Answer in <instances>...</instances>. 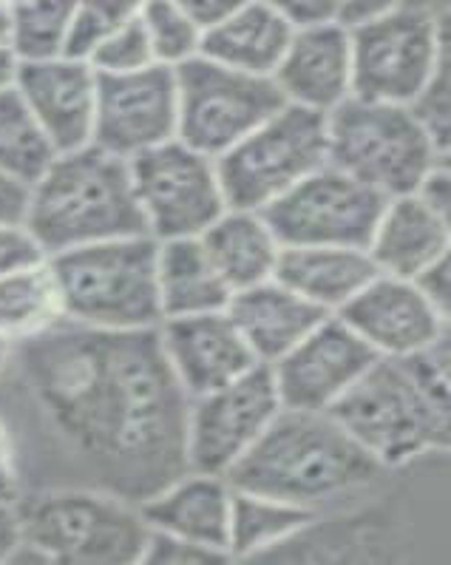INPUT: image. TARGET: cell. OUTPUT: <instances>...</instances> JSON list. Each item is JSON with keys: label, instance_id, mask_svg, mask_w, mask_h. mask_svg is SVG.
Here are the masks:
<instances>
[{"label": "cell", "instance_id": "cell-13", "mask_svg": "<svg viewBox=\"0 0 451 565\" xmlns=\"http://www.w3.org/2000/svg\"><path fill=\"white\" fill-rule=\"evenodd\" d=\"M384 196L326 162L307 180L267 205L265 220L284 245L366 247Z\"/></svg>", "mask_w": 451, "mask_h": 565}, {"label": "cell", "instance_id": "cell-32", "mask_svg": "<svg viewBox=\"0 0 451 565\" xmlns=\"http://www.w3.org/2000/svg\"><path fill=\"white\" fill-rule=\"evenodd\" d=\"M146 0H77L66 54L86 61L92 49L140 14Z\"/></svg>", "mask_w": 451, "mask_h": 565}, {"label": "cell", "instance_id": "cell-6", "mask_svg": "<svg viewBox=\"0 0 451 565\" xmlns=\"http://www.w3.org/2000/svg\"><path fill=\"white\" fill-rule=\"evenodd\" d=\"M326 162L384 200L418 191L449 153L431 140L409 106L346 97L326 114Z\"/></svg>", "mask_w": 451, "mask_h": 565}, {"label": "cell", "instance_id": "cell-30", "mask_svg": "<svg viewBox=\"0 0 451 565\" xmlns=\"http://www.w3.org/2000/svg\"><path fill=\"white\" fill-rule=\"evenodd\" d=\"M54 148L32 117L14 83L0 88V173L32 185L54 160Z\"/></svg>", "mask_w": 451, "mask_h": 565}, {"label": "cell", "instance_id": "cell-10", "mask_svg": "<svg viewBox=\"0 0 451 565\" xmlns=\"http://www.w3.org/2000/svg\"><path fill=\"white\" fill-rule=\"evenodd\" d=\"M180 122L176 137L211 160H219L241 137L284 106L272 77L227 68L196 54L173 68Z\"/></svg>", "mask_w": 451, "mask_h": 565}, {"label": "cell", "instance_id": "cell-29", "mask_svg": "<svg viewBox=\"0 0 451 565\" xmlns=\"http://www.w3.org/2000/svg\"><path fill=\"white\" fill-rule=\"evenodd\" d=\"M7 46L18 63L66 54L77 0H9Z\"/></svg>", "mask_w": 451, "mask_h": 565}, {"label": "cell", "instance_id": "cell-19", "mask_svg": "<svg viewBox=\"0 0 451 565\" xmlns=\"http://www.w3.org/2000/svg\"><path fill=\"white\" fill-rule=\"evenodd\" d=\"M272 83L290 106L330 114L352 97V43L341 23L292 29L272 72Z\"/></svg>", "mask_w": 451, "mask_h": 565}, {"label": "cell", "instance_id": "cell-4", "mask_svg": "<svg viewBox=\"0 0 451 565\" xmlns=\"http://www.w3.org/2000/svg\"><path fill=\"white\" fill-rule=\"evenodd\" d=\"M21 543L9 563L133 565L148 523L140 505L97 489H34L18 500Z\"/></svg>", "mask_w": 451, "mask_h": 565}, {"label": "cell", "instance_id": "cell-36", "mask_svg": "<svg viewBox=\"0 0 451 565\" xmlns=\"http://www.w3.org/2000/svg\"><path fill=\"white\" fill-rule=\"evenodd\" d=\"M142 565H205V563H230L225 554L205 548V545L187 543L182 537H171L162 532H148Z\"/></svg>", "mask_w": 451, "mask_h": 565}, {"label": "cell", "instance_id": "cell-7", "mask_svg": "<svg viewBox=\"0 0 451 565\" xmlns=\"http://www.w3.org/2000/svg\"><path fill=\"white\" fill-rule=\"evenodd\" d=\"M330 415L384 469H400L429 452H449L451 418L426 404L406 366L375 359L332 404Z\"/></svg>", "mask_w": 451, "mask_h": 565}, {"label": "cell", "instance_id": "cell-35", "mask_svg": "<svg viewBox=\"0 0 451 565\" xmlns=\"http://www.w3.org/2000/svg\"><path fill=\"white\" fill-rule=\"evenodd\" d=\"M411 114L423 122L426 131L431 134V140L438 142L445 153H449V137H451V94H449V61L438 66V72L431 74V81L426 83L423 92L409 103Z\"/></svg>", "mask_w": 451, "mask_h": 565}, {"label": "cell", "instance_id": "cell-17", "mask_svg": "<svg viewBox=\"0 0 451 565\" xmlns=\"http://www.w3.org/2000/svg\"><path fill=\"white\" fill-rule=\"evenodd\" d=\"M14 88L54 151L66 153L92 146L97 108V72L92 63L72 54L18 63Z\"/></svg>", "mask_w": 451, "mask_h": 565}, {"label": "cell", "instance_id": "cell-44", "mask_svg": "<svg viewBox=\"0 0 451 565\" xmlns=\"http://www.w3.org/2000/svg\"><path fill=\"white\" fill-rule=\"evenodd\" d=\"M29 188L0 173V225H21L26 216Z\"/></svg>", "mask_w": 451, "mask_h": 565}, {"label": "cell", "instance_id": "cell-25", "mask_svg": "<svg viewBox=\"0 0 451 565\" xmlns=\"http://www.w3.org/2000/svg\"><path fill=\"white\" fill-rule=\"evenodd\" d=\"M200 239L230 294L276 276L281 242L276 239L261 211L227 207Z\"/></svg>", "mask_w": 451, "mask_h": 565}, {"label": "cell", "instance_id": "cell-34", "mask_svg": "<svg viewBox=\"0 0 451 565\" xmlns=\"http://www.w3.org/2000/svg\"><path fill=\"white\" fill-rule=\"evenodd\" d=\"M451 344L449 335H443L440 341H434L431 347L420 350V353L409 355V359H400V364L406 366L409 379L415 381L418 393L423 395L426 404L434 409L443 418H451Z\"/></svg>", "mask_w": 451, "mask_h": 565}, {"label": "cell", "instance_id": "cell-47", "mask_svg": "<svg viewBox=\"0 0 451 565\" xmlns=\"http://www.w3.org/2000/svg\"><path fill=\"white\" fill-rule=\"evenodd\" d=\"M415 7H423L429 12H438V14H449V0H409Z\"/></svg>", "mask_w": 451, "mask_h": 565}, {"label": "cell", "instance_id": "cell-39", "mask_svg": "<svg viewBox=\"0 0 451 565\" xmlns=\"http://www.w3.org/2000/svg\"><path fill=\"white\" fill-rule=\"evenodd\" d=\"M415 285H418L420 294L438 307L440 313L451 316V256L434 262L431 267H426L420 276H415Z\"/></svg>", "mask_w": 451, "mask_h": 565}, {"label": "cell", "instance_id": "cell-1", "mask_svg": "<svg viewBox=\"0 0 451 565\" xmlns=\"http://www.w3.org/2000/svg\"><path fill=\"white\" fill-rule=\"evenodd\" d=\"M187 401L157 330L63 319L9 347L0 373L23 492L97 489L142 505L187 472Z\"/></svg>", "mask_w": 451, "mask_h": 565}, {"label": "cell", "instance_id": "cell-16", "mask_svg": "<svg viewBox=\"0 0 451 565\" xmlns=\"http://www.w3.org/2000/svg\"><path fill=\"white\" fill-rule=\"evenodd\" d=\"M339 316L378 359H409L443 335L451 316L440 313L411 279L378 273Z\"/></svg>", "mask_w": 451, "mask_h": 565}, {"label": "cell", "instance_id": "cell-31", "mask_svg": "<svg viewBox=\"0 0 451 565\" xmlns=\"http://www.w3.org/2000/svg\"><path fill=\"white\" fill-rule=\"evenodd\" d=\"M142 29L151 43L153 61L176 68L202 52V32L173 0H146L140 9Z\"/></svg>", "mask_w": 451, "mask_h": 565}, {"label": "cell", "instance_id": "cell-46", "mask_svg": "<svg viewBox=\"0 0 451 565\" xmlns=\"http://www.w3.org/2000/svg\"><path fill=\"white\" fill-rule=\"evenodd\" d=\"M14 74H18V57L12 54V49L0 43V88L12 86Z\"/></svg>", "mask_w": 451, "mask_h": 565}, {"label": "cell", "instance_id": "cell-43", "mask_svg": "<svg viewBox=\"0 0 451 565\" xmlns=\"http://www.w3.org/2000/svg\"><path fill=\"white\" fill-rule=\"evenodd\" d=\"M23 494L21 475H18V463H14V449L12 438H9V429L0 418V500H9V503H18Z\"/></svg>", "mask_w": 451, "mask_h": 565}, {"label": "cell", "instance_id": "cell-38", "mask_svg": "<svg viewBox=\"0 0 451 565\" xmlns=\"http://www.w3.org/2000/svg\"><path fill=\"white\" fill-rule=\"evenodd\" d=\"M41 259H46V253L41 250L23 222L21 225H0V276Z\"/></svg>", "mask_w": 451, "mask_h": 565}, {"label": "cell", "instance_id": "cell-8", "mask_svg": "<svg viewBox=\"0 0 451 565\" xmlns=\"http://www.w3.org/2000/svg\"><path fill=\"white\" fill-rule=\"evenodd\" d=\"M326 166V114L284 106L216 160L227 207L265 211Z\"/></svg>", "mask_w": 451, "mask_h": 565}, {"label": "cell", "instance_id": "cell-12", "mask_svg": "<svg viewBox=\"0 0 451 565\" xmlns=\"http://www.w3.org/2000/svg\"><path fill=\"white\" fill-rule=\"evenodd\" d=\"M281 409L279 390L265 364L213 393L191 398L185 426L187 469L227 478Z\"/></svg>", "mask_w": 451, "mask_h": 565}, {"label": "cell", "instance_id": "cell-45", "mask_svg": "<svg viewBox=\"0 0 451 565\" xmlns=\"http://www.w3.org/2000/svg\"><path fill=\"white\" fill-rule=\"evenodd\" d=\"M21 543V520H18V503L0 500V565L9 563L14 545Z\"/></svg>", "mask_w": 451, "mask_h": 565}, {"label": "cell", "instance_id": "cell-22", "mask_svg": "<svg viewBox=\"0 0 451 565\" xmlns=\"http://www.w3.org/2000/svg\"><path fill=\"white\" fill-rule=\"evenodd\" d=\"M225 310L253 355L265 366L290 353L292 347L330 316L312 301L292 294L279 279H267L233 294Z\"/></svg>", "mask_w": 451, "mask_h": 565}, {"label": "cell", "instance_id": "cell-23", "mask_svg": "<svg viewBox=\"0 0 451 565\" xmlns=\"http://www.w3.org/2000/svg\"><path fill=\"white\" fill-rule=\"evenodd\" d=\"M378 276L366 247L284 245L276 276L292 294L335 316Z\"/></svg>", "mask_w": 451, "mask_h": 565}, {"label": "cell", "instance_id": "cell-33", "mask_svg": "<svg viewBox=\"0 0 451 565\" xmlns=\"http://www.w3.org/2000/svg\"><path fill=\"white\" fill-rule=\"evenodd\" d=\"M92 63V68L97 74H128L140 72V68L157 66L151 52V43H148V34L142 29L140 14L128 21L126 26H120L117 32H111L108 38H103L97 46L92 49V54L86 57Z\"/></svg>", "mask_w": 451, "mask_h": 565}, {"label": "cell", "instance_id": "cell-37", "mask_svg": "<svg viewBox=\"0 0 451 565\" xmlns=\"http://www.w3.org/2000/svg\"><path fill=\"white\" fill-rule=\"evenodd\" d=\"M290 29L319 26V23H339V0H261Z\"/></svg>", "mask_w": 451, "mask_h": 565}, {"label": "cell", "instance_id": "cell-48", "mask_svg": "<svg viewBox=\"0 0 451 565\" xmlns=\"http://www.w3.org/2000/svg\"><path fill=\"white\" fill-rule=\"evenodd\" d=\"M7 34H9V9L7 0H0V43L7 46Z\"/></svg>", "mask_w": 451, "mask_h": 565}, {"label": "cell", "instance_id": "cell-20", "mask_svg": "<svg viewBox=\"0 0 451 565\" xmlns=\"http://www.w3.org/2000/svg\"><path fill=\"white\" fill-rule=\"evenodd\" d=\"M366 253L378 273L415 279L426 267L451 256V216L423 202L418 193H400L384 202Z\"/></svg>", "mask_w": 451, "mask_h": 565}, {"label": "cell", "instance_id": "cell-14", "mask_svg": "<svg viewBox=\"0 0 451 565\" xmlns=\"http://www.w3.org/2000/svg\"><path fill=\"white\" fill-rule=\"evenodd\" d=\"M180 100L176 77L168 66H148L128 74H97L94 146L133 160L176 137Z\"/></svg>", "mask_w": 451, "mask_h": 565}, {"label": "cell", "instance_id": "cell-40", "mask_svg": "<svg viewBox=\"0 0 451 565\" xmlns=\"http://www.w3.org/2000/svg\"><path fill=\"white\" fill-rule=\"evenodd\" d=\"M409 0H339V23L352 29L361 23H369L380 14H389L391 9L404 7Z\"/></svg>", "mask_w": 451, "mask_h": 565}, {"label": "cell", "instance_id": "cell-15", "mask_svg": "<svg viewBox=\"0 0 451 565\" xmlns=\"http://www.w3.org/2000/svg\"><path fill=\"white\" fill-rule=\"evenodd\" d=\"M378 355L339 316H326L290 353L270 364L272 384L284 409L330 413Z\"/></svg>", "mask_w": 451, "mask_h": 565}, {"label": "cell", "instance_id": "cell-49", "mask_svg": "<svg viewBox=\"0 0 451 565\" xmlns=\"http://www.w3.org/2000/svg\"><path fill=\"white\" fill-rule=\"evenodd\" d=\"M7 355H9V344H7V341H0V373H3V364H7Z\"/></svg>", "mask_w": 451, "mask_h": 565}, {"label": "cell", "instance_id": "cell-18", "mask_svg": "<svg viewBox=\"0 0 451 565\" xmlns=\"http://www.w3.org/2000/svg\"><path fill=\"white\" fill-rule=\"evenodd\" d=\"M157 333L173 379L187 398L213 393L259 366L227 310L165 319Z\"/></svg>", "mask_w": 451, "mask_h": 565}, {"label": "cell", "instance_id": "cell-24", "mask_svg": "<svg viewBox=\"0 0 451 565\" xmlns=\"http://www.w3.org/2000/svg\"><path fill=\"white\" fill-rule=\"evenodd\" d=\"M157 296L165 321L219 313L233 294L213 267L200 236H182L157 242Z\"/></svg>", "mask_w": 451, "mask_h": 565}, {"label": "cell", "instance_id": "cell-26", "mask_svg": "<svg viewBox=\"0 0 451 565\" xmlns=\"http://www.w3.org/2000/svg\"><path fill=\"white\" fill-rule=\"evenodd\" d=\"M292 29L261 0H245L211 26L202 38V52L227 68L272 77Z\"/></svg>", "mask_w": 451, "mask_h": 565}, {"label": "cell", "instance_id": "cell-27", "mask_svg": "<svg viewBox=\"0 0 451 565\" xmlns=\"http://www.w3.org/2000/svg\"><path fill=\"white\" fill-rule=\"evenodd\" d=\"M315 518H319L315 512L287 503V500L233 489L230 537H227L230 559L233 563L236 559H267L276 548L299 537Z\"/></svg>", "mask_w": 451, "mask_h": 565}, {"label": "cell", "instance_id": "cell-9", "mask_svg": "<svg viewBox=\"0 0 451 565\" xmlns=\"http://www.w3.org/2000/svg\"><path fill=\"white\" fill-rule=\"evenodd\" d=\"M352 97L409 106L449 61V14L415 3L350 29Z\"/></svg>", "mask_w": 451, "mask_h": 565}, {"label": "cell", "instance_id": "cell-2", "mask_svg": "<svg viewBox=\"0 0 451 565\" xmlns=\"http://www.w3.org/2000/svg\"><path fill=\"white\" fill-rule=\"evenodd\" d=\"M389 472L330 413L281 409L227 472V483L324 514L358 500Z\"/></svg>", "mask_w": 451, "mask_h": 565}, {"label": "cell", "instance_id": "cell-11", "mask_svg": "<svg viewBox=\"0 0 451 565\" xmlns=\"http://www.w3.org/2000/svg\"><path fill=\"white\" fill-rule=\"evenodd\" d=\"M128 168L146 231L157 242L202 236L227 211L216 160L180 137L137 153Z\"/></svg>", "mask_w": 451, "mask_h": 565}, {"label": "cell", "instance_id": "cell-5", "mask_svg": "<svg viewBox=\"0 0 451 565\" xmlns=\"http://www.w3.org/2000/svg\"><path fill=\"white\" fill-rule=\"evenodd\" d=\"M57 279L63 319L94 330H157V239L148 233L46 256Z\"/></svg>", "mask_w": 451, "mask_h": 565}, {"label": "cell", "instance_id": "cell-3", "mask_svg": "<svg viewBox=\"0 0 451 565\" xmlns=\"http://www.w3.org/2000/svg\"><path fill=\"white\" fill-rule=\"evenodd\" d=\"M23 225L46 256L148 233L128 160L94 142L54 153L46 171L29 185Z\"/></svg>", "mask_w": 451, "mask_h": 565}, {"label": "cell", "instance_id": "cell-42", "mask_svg": "<svg viewBox=\"0 0 451 565\" xmlns=\"http://www.w3.org/2000/svg\"><path fill=\"white\" fill-rule=\"evenodd\" d=\"M173 3H176L202 32H207L211 26L225 21L227 14L239 7V3H245V0H173Z\"/></svg>", "mask_w": 451, "mask_h": 565}, {"label": "cell", "instance_id": "cell-28", "mask_svg": "<svg viewBox=\"0 0 451 565\" xmlns=\"http://www.w3.org/2000/svg\"><path fill=\"white\" fill-rule=\"evenodd\" d=\"M63 321V301L49 259L0 276V341L23 344Z\"/></svg>", "mask_w": 451, "mask_h": 565}, {"label": "cell", "instance_id": "cell-21", "mask_svg": "<svg viewBox=\"0 0 451 565\" xmlns=\"http://www.w3.org/2000/svg\"><path fill=\"white\" fill-rule=\"evenodd\" d=\"M233 486L222 475L182 472L165 489L140 505L151 532L182 537L187 543L205 545L230 559L227 537H230ZM233 563V559H230Z\"/></svg>", "mask_w": 451, "mask_h": 565}, {"label": "cell", "instance_id": "cell-41", "mask_svg": "<svg viewBox=\"0 0 451 565\" xmlns=\"http://www.w3.org/2000/svg\"><path fill=\"white\" fill-rule=\"evenodd\" d=\"M415 193L431 207L451 216V162H440V166L431 168Z\"/></svg>", "mask_w": 451, "mask_h": 565}]
</instances>
